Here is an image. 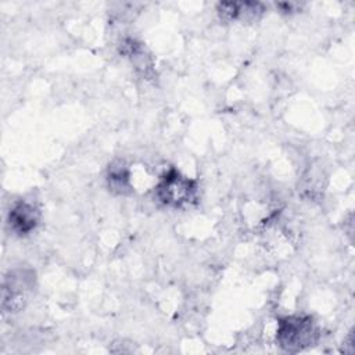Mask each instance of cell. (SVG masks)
<instances>
[{"label":"cell","mask_w":355,"mask_h":355,"mask_svg":"<svg viewBox=\"0 0 355 355\" xmlns=\"http://www.w3.org/2000/svg\"><path fill=\"white\" fill-rule=\"evenodd\" d=\"M319 340V329L306 315H291L279 319L276 341L287 352H300Z\"/></svg>","instance_id":"cell-1"},{"label":"cell","mask_w":355,"mask_h":355,"mask_svg":"<svg viewBox=\"0 0 355 355\" xmlns=\"http://www.w3.org/2000/svg\"><path fill=\"white\" fill-rule=\"evenodd\" d=\"M155 197L165 207L183 208L197 198V183L171 169L155 186Z\"/></svg>","instance_id":"cell-2"},{"label":"cell","mask_w":355,"mask_h":355,"mask_svg":"<svg viewBox=\"0 0 355 355\" xmlns=\"http://www.w3.org/2000/svg\"><path fill=\"white\" fill-rule=\"evenodd\" d=\"M39 219V209L33 204L26 201L15 202L8 212V225L11 230L17 234L31 233L37 226Z\"/></svg>","instance_id":"cell-3"},{"label":"cell","mask_w":355,"mask_h":355,"mask_svg":"<svg viewBox=\"0 0 355 355\" xmlns=\"http://www.w3.org/2000/svg\"><path fill=\"white\" fill-rule=\"evenodd\" d=\"M263 11H265V7L261 3H254V1L218 4V14L223 21H234V19L254 21V19H258Z\"/></svg>","instance_id":"cell-4"},{"label":"cell","mask_w":355,"mask_h":355,"mask_svg":"<svg viewBox=\"0 0 355 355\" xmlns=\"http://www.w3.org/2000/svg\"><path fill=\"white\" fill-rule=\"evenodd\" d=\"M122 51L126 54V57L130 58L136 69L148 76V73L153 71V62L150 54L146 51V47L141 43L136 42L135 39H126L122 43Z\"/></svg>","instance_id":"cell-5"},{"label":"cell","mask_w":355,"mask_h":355,"mask_svg":"<svg viewBox=\"0 0 355 355\" xmlns=\"http://www.w3.org/2000/svg\"><path fill=\"white\" fill-rule=\"evenodd\" d=\"M108 183L110 187L121 194L126 193L130 189L129 183V172L126 171L125 166H112L108 173Z\"/></svg>","instance_id":"cell-6"}]
</instances>
